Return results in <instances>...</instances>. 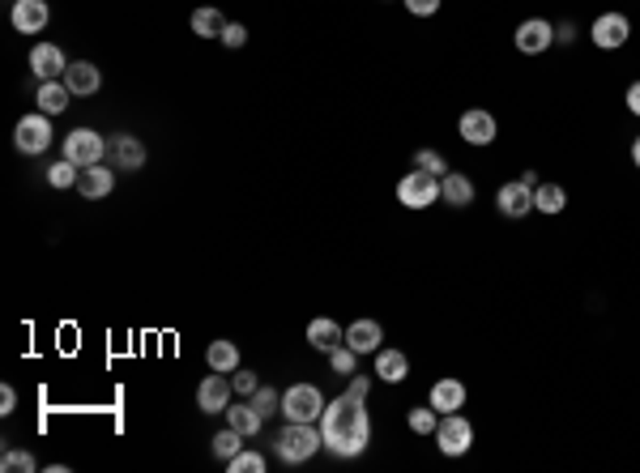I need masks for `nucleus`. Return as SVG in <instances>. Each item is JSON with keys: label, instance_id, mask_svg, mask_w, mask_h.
<instances>
[{"label": "nucleus", "instance_id": "f257e3e1", "mask_svg": "<svg viewBox=\"0 0 640 473\" xmlns=\"http://www.w3.org/2000/svg\"><path fill=\"white\" fill-rule=\"evenodd\" d=\"M320 435H325V448L338 460H355L367 452L372 443V418H367V401H359L355 392H342L325 401V414H320Z\"/></svg>", "mask_w": 640, "mask_h": 473}, {"label": "nucleus", "instance_id": "f03ea898", "mask_svg": "<svg viewBox=\"0 0 640 473\" xmlns=\"http://www.w3.org/2000/svg\"><path fill=\"white\" fill-rule=\"evenodd\" d=\"M325 448V435H320V423H286L274 440V452L286 465H308Z\"/></svg>", "mask_w": 640, "mask_h": 473}, {"label": "nucleus", "instance_id": "7ed1b4c3", "mask_svg": "<svg viewBox=\"0 0 640 473\" xmlns=\"http://www.w3.org/2000/svg\"><path fill=\"white\" fill-rule=\"evenodd\" d=\"M282 414H286V423H320L325 397L316 384H291L282 392Z\"/></svg>", "mask_w": 640, "mask_h": 473}, {"label": "nucleus", "instance_id": "20e7f679", "mask_svg": "<svg viewBox=\"0 0 640 473\" xmlns=\"http://www.w3.org/2000/svg\"><path fill=\"white\" fill-rule=\"evenodd\" d=\"M397 201L406 210H431L440 201V175H427L414 166L410 175H401V183H397Z\"/></svg>", "mask_w": 640, "mask_h": 473}, {"label": "nucleus", "instance_id": "39448f33", "mask_svg": "<svg viewBox=\"0 0 640 473\" xmlns=\"http://www.w3.org/2000/svg\"><path fill=\"white\" fill-rule=\"evenodd\" d=\"M436 443H440L444 457H465V452L474 448V426H470V418H461V414H440V423H436Z\"/></svg>", "mask_w": 640, "mask_h": 473}, {"label": "nucleus", "instance_id": "423d86ee", "mask_svg": "<svg viewBox=\"0 0 640 473\" xmlns=\"http://www.w3.org/2000/svg\"><path fill=\"white\" fill-rule=\"evenodd\" d=\"M14 146L17 154H26V158H34V154H43V149L51 146V115H22L14 129Z\"/></svg>", "mask_w": 640, "mask_h": 473}, {"label": "nucleus", "instance_id": "0eeeda50", "mask_svg": "<svg viewBox=\"0 0 640 473\" xmlns=\"http://www.w3.org/2000/svg\"><path fill=\"white\" fill-rule=\"evenodd\" d=\"M65 158L77 166H99L107 158V141L95 129H73L65 137Z\"/></svg>", "mask_w": 640, "mask_h": 473}, {"label": "nucleus", "instance_id": "6e6552de", "mask_svg": "<svg viewBox=\"0 0 640 473\" xmlns=\"http://www.w3.org/2000/svg\"><path fill=\"white\" fill-rule=\"evenodd\" d=\"M512 43H517L521 56H542L546 48H555V26H551V22H542V17H529V22L517 26Z\"/></svg>", "mask_w": 640, "mask_h": 473}, {"label": "nucleus", "instance_id": "1a4fd4ad", "mask_svg": "<svg viewBox=\"0 0 640 473\" xmlns=\"http://www.w3.org/2000/svg\"><path fill=\"white\" fill-rule=\"evenodd\" d=\"M590 34H593V43H598L602 51H619L627 39H632V22H627L624 13H602L598 22H593Z\"/></svg>", "mask_w": 640, "mask_h": 473}, {"label": "nucleus", "instance_id": "9d476101", "mask_svg": "<svg viewBox=\"0 0 640 473\" xmlns=\"http://www.w3.org/2000/svg\"><path fill=\"white\" fill-rule=\"evenodd\" d=\"M65 68H68V60H65V51L56 48V43H34L31 73L39 77V82H60V77H65Z\"/></svg>", "mask_w": 640, "mask_h": 473}, {"label": "nucleus", "instance_id": "9b49d317", "mask_svg": "<svg viewBox=\"0 0 640 473\" xmlns=\"http://www.w3.org/2000/svg\"><path fill=\"white\" fill-rule=\"evenodd\" d=\"M230 384L222 371H213V376H205L201 379V388H197V406H201V414H227V406H230Z\"/></svg>", "mask_w": 640, "mask_h": 473}, {"label": "nucleus", "instance_id": "f8f14e48", "mask_svg": "<svg viewBox=\"0 0 640 473\" xmlns=\"http://www.w3.org/2000/svg\"><path fill=\"white\" fill-rule=\"evenodd\" d=\"M461 129V141H470V146H491L495 141V115L482 112V107H470V112L457 120Z\"/></svg>", "mask_w": 640, "mask_h": 473}, {"label": "nucleus", "instance_id": "ddd939ff", "mask_svg": "<svg viewBox=\"0 0 640 473\" xmlns=\"http://www.w3.org/2000/svg\"><path fill=\"white\" fill-rule=\"evenodd\" d=\"M17 34H39L51 22L48 0H14V13H9Z\"/></svg>", "mask_w": 640, "mask_h": 473}, {"label": "nucleus", "instance_id": "4468645a", "mask_svg": "<svg viewBox=\"0 0 640 473\" xmlns=\"http://www.w3.org/2000/svg\"><path fill=\"white\" fill-rule=\"evenodd\" d=\"M495 210L504 213V218H526V213H534V188H526L521 180L504 183V188L495 192Z\"/></svg>", "mask_w": 640, "mask_h": 473}, {"label": "nucleus", "instance_id": "2eb2a0df", "mask_svg": "<svg viewBox=\"0 0 640 473\" xmlns=\"http://www.w3.org/2000/svg\"><path fill=\"white\" fill-rule=\"evenodd\" d=\"M427 406L436 409V414H457V409H465V384L453 376H444L431 384V397H427Z\"/></svg>", "mask_w": 640, "mask_h": 473}, {"label": "nucleus", "instance_id": "dca6fc26", "mask_svg": "<svg viewBox=\"0 0 640 473\" xmlns=\"http://www.w3.org/2000/svg\"><path fill=\"white\" fill-rule=\"evenodd\" d=\"M107 154H112L115 166H124V171H141V166H146V146H141V137H132V132H115Z\"/></svg>", "mask_w": 640, "mask_h": 473}, {"label": "nucleus", "instance_id": "f3484780", "mask_svg": "<svg viewBox=\"0 0 640 473\" xmlns=\"http://www.w3.org/2000/svg\"><path fill=\"white\" fill-rule=\"evenodd\" d=\"M346 345L355 350V354H376L380 345H384V328L376 325V320H355V325L346 328Z\"/></svg>", "mask_w": 640, "mask_h": 473}, {"label": "nucleus", "instance_id": "a211bd4d", "mask_svg": "<svg viewBox=\"0 0 640 473\" xmlns=\"http://www.w3.org/2000/svg\"><path fill=\"white\" fill-rule=\"evenodd\" d=\"M65 85L73 90V94H82V98H90V94H99V85H103V73L90 60H68V68H65Z\"/></svg>", "mask_w": 640, "mask_h": 473}, {"label": "nucleus", "instance_id": "6ab92c4d", "mask_svg": "<svg viewBox=\"0 0 640 473\" xmlns=\"http://www.w3.org/2000/svg\"><path fill=\"white\" fill-rule=\"evenodd\" d=\"M342 342H346V328L333 316H316L312 325H308V345L320 350V354H329L333 345H342Z\"/></svg>", "mask_w": 640, "mask_h": 473}, {"label": "nucleus", "instance_id": "aec40b11", "mask_svg": "<svg viewBox=\"0 0 640 473\" xmlns=\"http://www.w3.org/2000/svg\"><path fill=\"white\" fill-rule=\"evenodd\" d=\"M115 188V175L107 171V166H82V175H77V192L86 196V201H99V196H112Z\"/></svg>", "mask_w": 640, "mask_h": 473}, {"label": "nucleus", "instance_id": "412c9836", "mask_svg": "<svg viewBox=\"0 0 640 473\" xmlns=\"http://www.w3.org/2000/svg\"><path fill=\"white\" fill-rule=\"evenodd\" d=\"M406 376H410V359H406L401 350L380 345L376 350V379H384V384H401Z\"/></svg>", "mask_w": 640, "mask_h": 473}, {"label": "nucleus", "instance_id": "4be33fe9", "mask_svg": "<svg viewBox=\"0 0 640 473\" xmlns=\"http://www.w3.org/2000/svg\"><path fill=\"white\" fill-rule=\"evenodd\" d=\"M440 201L448 210H465V205H474V183L465 175H457V171H448L440 180Z\"/></svg>", "mask_w": 640, "mask_h": 473}, {"label": "nucleus", "instance_id": "5701e85b", "mask_svg": "<svg viewBox=\"0 0 640 473\" xmlns=\"http://www.w3.org/2000/svg\"><path fill=\"white\" fill-rule=\"evenodd\" d=\"M68 98H73V90H68L65 82H39V94H34V103H39V112H43V115H60L68 107Z\"/></svg>", "mask_w": 640, "mask_h": 473}, {"label": "nucleus", "instance_id": "b1692460", "mask_svg": "<svg viewBox=\"0 0 640 473\" xmlns=\"http://www.w3.org/2000/svg\"><path fill=\"white\" fill-rule=\"evenodd\" d=\"M205 362H210V371H222V376H230V371H239V345L227 342V337H218V342L210 345Z\"/></svg>", "mask_w": 640, "mask_h": 473}, {"label": "nucleus", "instance_id": "393cba45", "mask_svg": "<svg viewBox=\"0 0 640 473\" xmlns=\"http://www.w3.org/2000/svg\"><path fill=\"white\" fill-rule=\"evenodd\" d=\"M227 426H235L239 435H248V440H252V435L265 426V418L252 409V401H239V406H227Z\"/></svg>", "mask_w": 640, "mask_h": 473}, {"label": "nucleus", "instance_id": "a878e982", "mask_svg": "<svg viewBox=\"0 0 640 473\" xmlns=\"http://www.w3.org/2000/svg\"><path fill=\"white\" fill-rule=\"evenodd\" d=\"M563 205H568L563 183H538V188H534V210L538 213H559Z\"/></svg>", "mask_w": 640, "mask_h": 473}, {"label": "nucleus", "instance_id": "bb28decb", "mask_svg": "<svg viewBox=\"0 0 640 473\" xmlns=\"http://www.w3.org/2000/svg\"><path fill=\"white\" fill-rule=\"evenodd\" d=\"M222 31H227V17L218 9H197L193 13V34L197 39H222Z\"/></svg>", "mask_w": 640, "mask_h": 473}, {"label": "nucleus", "instance_id": "cd10ccee", "mask_svg": "<svg viewBox=\"0 0 640 473\" xmlns=\"http://www.w3.org/2000/svg\"><path fill=\"white\" fill-rule=\"evenodd\" d=\"M244 440H248V435H239L235 426L218 431V435H213V457H218V460H230L235 452H244Z\"/></svg>", "mask_w": 640, "mask_h": 473}, {"label": "nucleus", "instance_id": "c85d7f7f", "mask_svg": "<svg viewBox=\"0 0 640 473\" xmlns=\"http://www.w3.org/2000/svg\"><path fill=\"white\" fill-rule=\"evenodd\" d=\"M248 401H252V409H257L261 418H274V414H282V392L269 388V384H261V388L252 392Z\"/></svg>", "mask_w": 640, "mask_h": 473}, {"label": "nucleus", "instance_id": "c756f323", "mask_svg": "<svg viewBox=\"0 0 640 473\" xmlns=\"http://www.w3.org/2000/svg\"><path fill=\"white\" fill-rule=\"evenodd\" d=\"M77 175H82V166L68 163V158H60V163L48 166V183H51V188H77Z\"/></svg>", "mask_w": 640, "mask_h": 473}, {"label": "nucleus", "instance_id": "7c9ffc66", "mask_svg": "<svg viewBox=\"0 0 640 473\" xmlns=\"http://www.w3.org/2000/svg\"><path fill=\"white\" fill-rule=\"evenodd\" d=\"M329 367H333V371H338V376H355V367H359V354H355V350H350V345H333V350H329Z\"/></svg>", "mask_w": 640, "mask_h": 473}, {"label": "nucleus", "instance_id": "2f4dec72", "mask_svg": "<svg viewBox=\"0 0 640 473\" xmlns=\"http://www.w3.org/2000/svg\"><path fill=\"white\" fill-rule=\"evenodd\" d=\"M414 166H419V171H427V175H448V158H444L440 149H419V154H414Z\"/></svg>", "mask_w": 640, "mask_h": 473}, {"label": "nucleus", "instance_id": "473e14b6", "mask_svg": "<svg viewBox=\"0 0 640 473\" xmlns=\"http://www.w3.org/2000/svg\"><path fill=\"white\" fill-rule=\"evenodd\" d=\"M406 423H410L414 435H436V423H440V414H436L431 406H419V409H410V418H406Z\"/></svg>", "mask_w": 640, "mask_h": 473}, {"label": "nucleus", "instance_id": "72a5a7b5", "mask_svg": "<svg viewBox=\"0 0 640 473\" xmlns=\"http://www.w3.org/2000/svg\"><path fill=\"white\" fill-rule=\"evenodd\" d=\"M230 473H265V457L261 452H235V457L227 460Z\"/></svg>", "mask_w": 640, "mask_h": 473}, {"label": "nucleus", "instance_id": "f704fd0d", "mask_svg": "<svg viewBox=\"0 0 640 473\" xmlns=\"http://www.w3.org/2000/svg\"><path fill=\"white\" fill-rule=\"evenodd\" d=\"M230 384H235V392H239V397H252V392L261 388L257 371H244V367H239V371H230Z\"/></svg>", "mask_w": 640, "mask_h": 473}, {"label": "nucleus", "instance_id": "c9c22d12", "mask_svg": "<svg viewBox=\"0 0 640 473\" xmlns=\"http://www.w3.org/2000/svg\"><path fill=\"white\" fill-rule=\"evenodd\" d=\"M39 460L31 457V452H5V460H0V469L5 473H14V469H22V473H31Z\"/></svg>", "mask_w": 640, "mask_h": 473}, {"label": "nucleus", "instance_id": "e433bc0d", "mask_svg": "<svg viewBox=\"0 0 640 473\" xmlns=\"http://www.w3.org/2000/svg\"><path fill=\"white\" fill-rule=\"evenodd\" d=\"M222 43H227V48H244V43H248V26H239V22H227Z\"/></svg>", "mask_w": 640, "mask_h": 473}, {"label": "nucleus", "instance_id": "4c0bfd02", "mask_svg": "<svg viewBox=\"0 0 640 473\" xmlns=\"http://www.w3.org/2000/svg\"><path fill=\"white\" fill-rule=\"evenodd\" d=\"M401 4H406L414 17H431L436 9H440V0H401Z\"/></svg>", "mask_w": 640, "mask_h": 473}, {"label": "nucleus", "instance_id": "58836bf2", "mask_svg": "<svg viewBox=\"0 0 640 473\" xmlns=\"http://www.w3.org/2000/svg\"><path fill=\"white\" fill-rule=\"evenodd\" d=\"M346 392H355L359 401H367V397H372V379H367V376H350V388H346Z\"/></svg>", "mask_w": 640, "mask_h": 473}, {"label": "nucleus", "instance_id": "ea45409f", "mask_svg": "<svg viewBox=\"0 0 640 473\" xmlns=\"http://www.w3.org/2000/svg\"><path fill=\"white\" fill-rule=\"evenodd\" d=\"M555 43H563V48H572V43H576V26H572V22H559V26H555Z\"/></svg>", "mask_w": 640, "mask_h": 473}, {"label": "nucleus", "instance_id": "a19ab883", "mask_svg": "<svg viewBox=\"0 0 640 473\" xmlns=\"http://www.w3.org/2000/svg\"><path fill=\"white\" fill-rule=\"evenodd\" d=\"M14 409H17V392L5 384V388H0V414H14Z\"/></svg>", "mask_w": 640, "mask_h": 473}, {"label": "nucleus", "instance_id": "79ce46f5", "mask_svg": "<svg viewBox=\"0 0 640 473\" xmlns=\"http://www.w3.org/2000/svg\"><path fill=\"white\" fill-rule=\"evenodd\" d=\"M624 103H627V112H632V115H640V82H632V85H627Z\"/></svg>", "mask_w": 640, "mask_h": 473}, {"label": "nucleus", "instance_id": "37998d69", "mask_svg": "<svg viewBox=\"0 0 640 473\" xmlns=\"http://www.w3.org/2000/svg\"><path fill=\"white\" fill-rule=\"evenodd\" d=\"M521 183H526V188H538V171H521Z\"/></svg>", "mask_w": 640, "mask_h": 473}, {"label": "nucleus", "instance_id": "c03bdc74", "mask_svg": "<svg viewBox=\"0 0 640 473\" xmlns=\"http://www.w3.org/2000/svg\"><path fill=\"white\" fill-rule=\"evenodd\" d=\"M632 163L640 166V137H636V141H632Z\"/></svg>", "mask_w": 640, "mask_h": 473}]
</instances>
